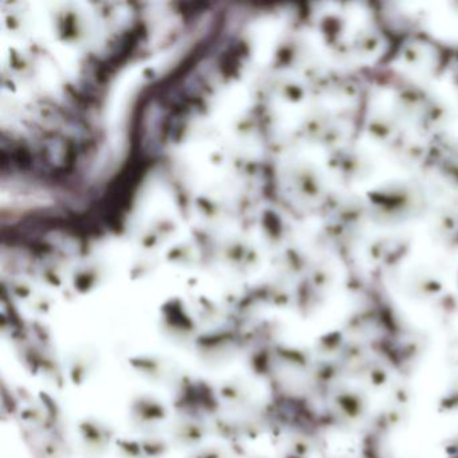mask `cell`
Here are the masks:
<instances>
[{
    "mask_svg": "<svg viewBox=\"0 0 458 458\" xmlns=\"http://www.w3.org/2000/svg\"><path fill=\"white\" fill-rule=\"evenodd\" d=\"M78 433L82 445L90 454H103L115 438V431L109 425L96 418H84L78 424Z\"/></svg>",
    "mask_w": 458,
    "mask_h": 458,
    "instance_id": "cell-1",
    "label": "cell"
},
{
    "mask_svg": "<svg viewBox=\"0 0 458 458\" xmlns=\"http://www.w3.org/2000/svg\"><path fill=\"white\" fill-rule=\"evenodd\" d=\"M129 412L133 424L140 428L156 426L168 416V412L162 400L148 394L134 397L131 402Z\"/></svg>",
    "mask_w": 458,
    "mask_h": 458,
    "instance_id": "cell-2",
    "label": "cell"
},
{
    "mask_svg": "<svg viewBox=\"0 0 458 458\" xmlns=\"http://www.w3.org/2000/svg\"><path fill=\"white\" fill-rule=\"evenodd\" d=\"M210 428L201 419L184 415L171 428V440L179 447H198L205 441Z\"/></svg>",
    "mask_w": 458,
    "mask_h": 458,
    "instance_id": "cell-3",
    "label": "cell"
},
{
    "mask_svg": "<svg viewBox=\"0 0 458 458\" xmlns=\"http://www.w3.org/2000/svg\"><path fill=\"white\" fill-rule=\"evenodd\" d=\"M129 363L143 378L152 382L164 381L170 374V362L158 355H140L131 359Z\"/></svg>",
    "mask_w": 458,
    "mask_h": 458,
    "instance_id": "cell-4",
    "label": "cell"
},
{
    "mask_svg": "<svg viewBox=\"0 0 458 458\" xmlns=\"http://www.w3.org/2000/svg\"><path fill=\"white\" fill-rule=\"evenodd\" d=\"M69 374L74 384H82L88 381L89 375L96 366V356L89 351L74 352L69 359Z\"/></svg>",
    "mask_w": 458,
    "mask_h": 458,
    "instance_id": "cell-5",
    "label": "cell"
},
{
    "mask_svg": "<svg viewBox=\"0 0 458 458\" xmlns=\"http://www.w3.org/2000/svg\"><path fill=\"white\" fill-rule=\"evenodd\" d=\"M218 395L226 405H230L233 407L246 405V402L250 398L249 390L243 382L238 379L224 381L218 388Z\"/></svg>",
    "mask_w": 458,
    "mask_h": 458,
    "instance_id": "cell-6",
    "label": "cell"
},
{
    "mask_svg": "<svg viewBox=\"0 0 458 458\" xmlns=\"http://www.w3.org/2000/svg\"><path fill=\"white\" fill-rule=\"evenodd\" d=\"M231 345L233 339L227 333H210L205 339L199 340V351L210 359H220L231 350Z\"/></svg>",
    "mask_w": 458,
    "mask_h": 458,
    "instance_id": "cell-7",
    "label": "cell"
},
{
    "mask_svg": "<svg viewBox=\"0 0 458 458\" xmlns=\"http://www.w3.org/2000/svg\"><path fill=\"white\" fill-rule=\"evenodd\" d=\"M139 440L141 443L146 458L164 457L168 454V452L171 449V443H168L162 435L155 434V433H149Z\"/></svg>",
    "mask_w": 458,
    "mask_h": 458,
    "instance_id": "cell-8",
    "label": "cell"
},
{
    "mask_svg": "<svg viewBox=\"0 0 458 458\" xmlns=\"http://www.w3.org/2000/svg\"><path fill=\"white\" fill-rule=\"evenodd\" d=\"M208 428L210 433H214L224 440H236L238 434H242L241 424L224 415H215Z\"/></svg>",
    "mask_w": 458,
    "mask_h": 458,
    "instance_id": "cell-9",
    "label": "cell"
},
{
    "mask_svg": "<svg viewBox=\"0 0 458 458\" xmlns=\"http://www.w3.org/2000/svg\"><path fill=\"white\" fill-rule=\"evenodd\" d=\"M115 443L120 458H146L140 440L118 438Z\"/></svg>",
    "mask_w": 458,
    "mask_h": 458,
    "instance_id": "cell-10",
    "label": "cell"
},
{
    "mask_svg": "<svg viewBox=\"0 0 458 458\" xmlns=\"http://www.w3.org/2000/svg\"><path fill=\"white\" fill-rule=\"evenodd\" d=\"M41 450L44 453L46 458H65L68 456L66 445H63L56 438L46 440L41 446Z\"/></svg>",
    "mask_w": 458,
    "mask_h": 458,
    "instance_id": "cell-11",
    "label": "cell"
},
{
    "mask_svg": "<svg viewBox=\"0 0 458 458\" xmlns=\"http://www.w3.org/2000/svg\"><path fill=\"white\" fill-rule=\"evenodd\" d=\"M190 458H229V456L220 446H207L195 452Z\"/></svg>",
    "mask_w": 458,
    "mask_h": 458,
    "instance_id": "cell-12",
    "label": "cell"
}]
</instances>
